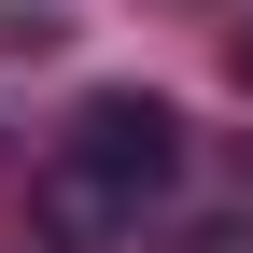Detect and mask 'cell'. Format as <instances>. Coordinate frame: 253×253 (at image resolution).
Segmentation results:
<instances>
[{"label":"cell","instance_id":"6da1fadb","mask_svg":"<svg viewBox=\"0 0 253 253\" xmlns=\"http://www.w3.org/2000/svg\"><path fill=\"white\" fill-rule=\"evenodd\" d=\"M169 183H183V113L141 99V84H113V99H84L71 126H56V155H42V225H56V239H126Z\"/></svg>","mask_w":253,"mask_h":253},{"label":"cell","instance_id":"7a4b0ae2","mask_svg":"<svg viewBox=\"0 0 253 253\" xmlns=\"http://www.w3.org/2000/svg\"><path fill=\"white\" fill-rule=\"evenodd\" d=\"M225 56H239V84H253V28H239V42H225Z\"/></svg>","mask_w":253,"mask_h":253}]
</instances>
